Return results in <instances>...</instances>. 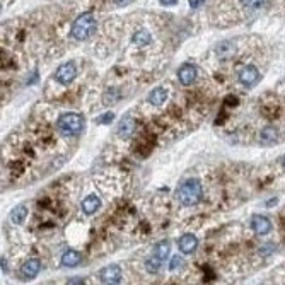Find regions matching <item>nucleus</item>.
Instances as JSON below:
<instances>
[{
  "mask_svg": "<svg viewBox=\"0 0 285 285\" xmlns=\"http://www.w3.org/2000/svg\"><path fill=\"white\" fill-rule=\"evenodd\" d=\"M202 195H204V190H202L200 181L195 180V178H190V180H186L178 186L176 200L184 207H193L202 200Z\"/></svg>",
  "mask_w": 285,
  "mask_h": 285,
  "instance_id": "nucleus-1",
  "label": "nucleus"
},
{
  "mask_svg": "<svg viewBox=\"0 0 285 285\" xmlns=\"http://www.w3.org/2000/svg\"><path fill=\"white\" fill-rule=\"evenodd\" d=\"M56 128L65 137H76V135H80L84 131L85 120L79 113H65V115H62L58 118Z\"/></svg>",
  "mask_w": 285,
  "mask_h": 285,
  "instance_id": "nucleus-2",
  "label": "nucleus"
},
{
  "mask_svg": "<svg viewBox=\"0 0 285 285\" xmlns=\"http://www.w3.org/2000/svg\"><path fill=\"white\" fill-rule=\"evenodd\" d=\"M96 29H98V23H96L94 16H92L91 12H85V14H82V16L77 17L76 23L72 24V31H70V34H72L74 40L85 41L96 33Z\"/></svg>",
  "mask_w": 285,
  "mask_h": 285,
  "instance_id": "nucleus-3",
  "label": "nucleus"
},
{
  "mask_svg": "<svg viewBox=\"0 0 285 285\" xmlns=\"http://www.w3.org/2000/svg\"><path fill=\"white\" fill-rule=\"evenodd\" d=\"M53 77H55V80L58 82V84L67 85V84H70V82L76 80V77H77V67L74 65L72 62L62 63V65H60L58 69L55 70Z\"/></svg>",
  "mask_w": 285,
  "mask_h": 285,
  "instance_id": "nucleus-4",
  "label": "nucleus"
},
{
  "mask_svg": "<svg viewBox=\"0 0 285 285\" xmlns=\"http://www.w3.org/2000/svg\"><path fill=\"white\" fill-rule=\"evenodd\" d=\"M237 79H239V82L244 85V87H253V85L258 84L259 72H258V69H256L255 65H246L244 69L239 70Z\"/></svg>",
  "mask_w": 285,
  "mask_h": 285,
  "instance_id": "nucleus-5",
  "label": "nucleus"
},
{
  "mask_svg": "<svg viewBox=\"0 0 285 285\" xmlns=\"http://www.w3.org/2000/svg\"><path fill=\"white\" fill-rule=\"evenodd\" d=\"M198 77V70L191 63H184L178 69V80L181 85H191Z\"/></svg>",
  "mask_w": 285,
  "mask_h": 285,
  "instance_id": "nucleus-6",
  "label": "nucleus"
},
{
  "mask_svg": "<svg viewBox=\"0 0 285 285\" xmlns=\"http://www.w3.org/2000/svg\"><path fill=\"white\" fill-rule=\"evenodd\" d=\"M99 277H101V282L106 285L120 284V280H122V268L118 265H108L101 270Z\"/></svg>",
  "mask_w": 285,
  "mask_h": 285,
  "instance_id": "nucleus-7",
  "label": "nucleus"
},
{
  "mask_svg": "<svg viewBox=\"0 0 285 285\" xmlns=\"http://www.w3.org/2000/svg\"><path fill=\"white\" fill-rule=\"evenodd\" d=\"M251 229L256 236H265V234H268L272 231V222L263 215H253Z\"/></svg>",
  "mask_w": 285,
  "mask_h": 285,
  "instance_id": "nucleus-8",
  "label": "nucleus"
},
{
  "mask_svg": "<svg viewBox=\"0 0 285 285\" xmlns=\"http://www.w3.org/2000/svg\"><path fill=\"white\" fill-rule=\"evenodd\" d=\"M40 270H41V261L40 259H36V258H31V259H27L23 266H21V275H23L24 279H27V280L36 279L38 273H40Z\"/></svg>",
  "mask_w": 285,
  "mask_h": 285,
  "instance_id": "nucleus-9",
  "label": "nucleus"
},
{
  "mask_svg": "<svg viewBox=\"0 0 285 285\" xmlns=\"http://www.w3.org/2000/svg\"><path fill=\"white\" fill-rule=\"evenodd\" d=\"M178 246H180V251L183 255H191L198 248V239L195 234H183L178 241Z\"/></svg>",
  "mask_w": 285,
  "mask_h": 285,
  "instance_id": "nucleus-10",
  "label": "nucleus"
},
{
  "mask_svg": "<svg viewBox=\"0 0 285 285\" xmlns=\"http://www.w3.org/2000/svg\"><path fill=\"white\" fill-rule=\"evenodd\" d=\"M135 127H137V123H135V120L131 118V116H125V118L120 120L118 123V128H116V131H118V137L120 138H130L131 135H133L135 131Z\"/></svg>",
  "mask_w": 285,
  "mask_h": 285,
  "instance_id": "nucleus-11",
  "label": "nucleus"
},
{
  "mask_svg": "<svg viewBox=\"0 0 285 285\" xmlns=\"http://www.w3.org/2000/svg\"><path fill=\"white\" fill-rule=\"evenodd\" d=\"M80 208L85 215H94V213L101 208V200H99L98 195H89V197H85L84 200H82Z\"/></svg>",
  "mask_w": 285,
  "mask_h": 285,
  "instance_id": "nucleus-12",
  "label": "nucleus"
},
{
  "mask_svg": "<svg viewBox=\"0 0 285 285\" xmlns=\"http://www.w3.org/2000/svg\"><path fill=\"white\" fill-rule=\"evenodd\" d=\"M277 140H279V131H277L275 127H265L259 131V142L263 145H266V147L273 145Z\"/></svg>",
  "mask_w": 285,
  "mask_h": 285,
  "instance_id": "nucleus-13",
  "label": "nucleus"
},
{
  "mask_svg": "<svg viewBox=\"0 0 285 285\" xmlns=\"http://www.w3.org/2000/svg\"><path fill=\"white\" fill-rule=\"evenodd\" d=\"M82 261V255L76 249H67L62 255V265L67 266V268H74V266L80 265Z\"/></svg>",
  "mask_w": 285,
  "mask_h": 285,
  "instance_id": "nucleus-14",
  "label": "nucleus"
},
{
  "mask_svg": "<svg viewBox=\"0 0 285 285\" xmlns=\"http://www.w3.org/2000/svg\"><path fill=\"white\" fill-rule=\"evenodd\" d=\"M167 96H169V92H167L166 87H154L151 92H149L147 101L151 103V104H154V106H161L167 99Z\"/></svg>",
  "mask_w": 285,
  "mask_h": 285,
  "instance_id": "nucleus-15",
  "label": "nucleus"
},
{
  "mask_svg": "<svg viewBox=\"0 0 285 285\" xmlns=\"http://www.w3.org/2000/svg\"><path fill=\"white\" fill-rule=\"evenodd\" d=\"M169 253H171V243L167 239H164V241H159V243L154 246L152 255H154L155 258L161 259V261H166L167 256H169Z\"/></svg>",
  "mask_w": 285,
  "mask_h": 285,
  "instance_id": "nucleus-16",
  "label": "nucleus"
},
{
  "mask_svg": "<svg viewBox=\"0 0 285 285\" xmlns=\"http://www.w3.org/2000/svg\"><path fill=\"white\" fill-rule=\"evenodd\" d=\"M27 217V208L24 205H17L12 208V212H10V220H12L14 224H23L24 219Z\"/></svg>",
  "mask_w": 285,
  "mask_h": 285,
  "instance_id": "nucleus-17",
  "label": "nucleus"
},
{
  "mask_svg": "<svg viewBox=\"0 0 285 285\" xmlns=\"http://www.w3.org/2000/svg\"><path fill=\"white\" fill-rule=\"evenodd\" d=\"M215 52H217V55L219 56L227 58V56H231L234 52H236V46H234L231 41H222V43H219V45L215 46Z\"/></svg>",
  "mask_w": 285,
  "mask_h": 285,
  "instance_id": "nucleus-18",
  "label": "nucleus"
},
{
  "mask_svg": "<svg viewBox=\"0 0 285 285\" xmlns=\"http://www.w3.org/2000/svg\"><path fill=\"white\" fill-rule=\"evenodd\" d=\"M133 43L137 46H147L149 43L152 41V36H151V33L149 31H145V29H140V31H137V33L133 34Z\"/></svg>",
  "mask_w": 285,
  "mask_h": 285,
  "instance_id": "nucleus-19",
  "label": "nucleus"
},
{
  "mask_svg": "<svg viewBox=\"0 0 285 285\" xmlns=\"http://www.w3.org/2000/svg\"><path fill=\"white\" fill-rule=\"evenodd\" d=\"M120 92L116 91V89H108V91L104 92V96H103V103H104L106 106H111L115 104L116 101H120Z\"/></svg>",
  "mask_w": 285,
  "mask_h": 285,
  "instance_id": "nucleus-20",
  "label": "nucleus"
},
{
  "mask_svg": "<svg viewBox=\"0 0 285 285\" xmlns=\"http://www.w3.org/2000/svg\"><path fill=\"white\" fill-rule=\"evenodd\" d=\"M162 263H164V261H161V259L155 258V256L152 255L151 258H149L147 261H145V268H147V272H149V273H157V272H159V268L162 266Z\"/></svg>",
  "mask_w": 285,
  "mask_h": 285,
  "instance_id": "nucleus-21",
  "label": "nucleus"
},
{
  "mask_svg": "<svg viewBox=\"0 0 285 285\" xmlns=\"http://www.w3.org/2000/svg\"><path fill=\"white\" fill-rule=\"evenodd\" d=\"M265 0H241V3L246 7V9H251V10H256L263 5Z\"/></svg>",
  "mask_w": 285,
  "mask_h": 285,
  "instance_id": "nucleus-22",
  "label": "nucleus"
},
{
  "mask_svg": "<svg viewBox=\"0 0 285 285\" xmlns=\"http://www.w3.org/2000/svg\"><path fill=\"white\" fill-rule=\"evenodd\" d=\"M183 265H184L183 258H181L180 255H174L173 258H171L169 268H171V270H178V268H181V266H183Z\"/></svg>",
  "mask_w": 285,
  "mask_h": 285,
  "instance_id": "nucleus-23",
  "label": "nucleus"
},
{
  "mask_svg": "<svg viewBox=\"0 0 285 285\" xmlns=\"http://www.w3.org/2000/svg\"><path fill=\"white\" fill-rule=\"evenodd\" d=\"M113 118H115L113 113H104V115H101L98 118V125H108V123L113 122Z\"/></svg>",
  "mask_w": 285,
  "mask_h": 285,
  "instance_id": "nucleus-24",
  "label": "nucleus"
},
{
  "mask_svg": "<svg viewBox=\"0 0 285 285\" xmlns=\"http://www.w3.org/2000/svg\"><path fill=\"white\" fill-rule=\"evenodd\" d=\"M205 3V0H190V7L191 9H198Z\"/></svg>",
  "mask_w": 285,
  "mask_h": 285,
  "instance_id": "nucleus-25",
  "label": "nucleus"
},
{
  "mask_svg": "<svg viewBox=\"0 0 285 285\" xmlns=\"http://www.w3.org/2000/svg\"><path fill=\"white\" fill-rule=\"evenodd\" d=\"M113 2H115L116 5H120V7H125V5H128V3L133 2V0H113Z\"/></svg>",
  "mask_w": 285,
  "mask_h": 285,
  "instance_id": "nucleus-26",
  "label": "nucleus"
},
{
  "mask_svg": "<svg viewBox=\"0 0 285 285\" xmlns=\"http://www.w3.org/2000/svg\"><path fill=\"white\" fill-rule=\"evenodd\" d=\"M162 5H176L178 0H161Z\"/></svg>",
  "mask_w": 285,
  "mask_h": 285,
  "instance_id": "nucleus-27",
  "label": "nucleus"
},
{
  "mask_svg": "<svg viewBox=\"0 0 285 285\" xmlns=\"http://www.w3.org/2000/svg\"><path fill=\"white\" fill-rule=\"evenodd\" d=\"M69 284H84V279H80V277H76V279H70Z\"/></svg>",
  "mask_w": 285,
  "mask_h": 285,
  "instance_id": "nucleus-28",
  "label": "nucleus"
},
{
  "mask_svg": "<svg viewBox=\"0 0 285 285\" xmlns=\"http://www.w3.org/2000/svg\"><path fill=\"white\" fill-rule=\"evenodd\" d=\"M2 272L7 273V259L5 258H2Z\"/></svg>",
  "mask_w": 285,
  "mask_h": 285,
  "instance_id": "nucleus-29",
  "label": "nucleus"
},
{
  "mask_svg": "<svg viewBox=\"0 0 285 285\" xmlns=\"http://www.w3.org/2000/svg\"><path fill=\"white\" fill-rule=\"evenodd\" d=\"M275 204H279V198H272V202H268V204H266V207H273Z\"/></svg>",
  "mask_w": 285,
  "mask_h": 285,
  "instance_id": "nucleus-30",
  "label": "nucleus"
},
{
  "mask_svg": "<svg viewBox=\"0 0 285 285\" xmlns=\"http://www.w3.org/2000/svg\"><path fill=\"white\" fill-rule=\"evenodd\" d=\"M284 167H285V157H284Z\"/></svg>",
  "mask_w": 285,
  "mask_h": 285,
  "instance_id": "nucleus-31",
  "label": "nucleus"
}]
</instances>
